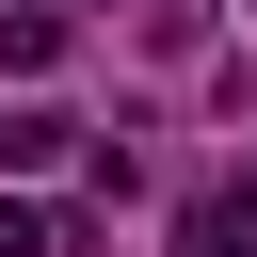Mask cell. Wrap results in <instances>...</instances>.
Wrapping results in <instances>:
<instances>
[{"label": "cell", "mask_w": 257, "mask_h": 257, "mask_svg": "<svg viewBox=\"0 0 257 257\" xmlns=\"http://www.w3.org/2000/svg\"><path fill=\"white\" fill-rule=\"evenodd\" d=\"M64 145H80V128H64V112H48V96H16V112H0V177H48V161H64Z\"/></svg>", "instance_id": "obj_1"}, {"label": "cell", "mask_w": 257, "mask_h": 257, "mask_svg": "<svg viewBox=\"0 0 257 257\" xmlns=\"http://www.w3.org/2000/svg\"><path fill=\"white\" fill-rule=\"evenodd\" d=\"M177 257H257V193H193V225H177Z\"/></svg>", "instance_id": "obj_2"}, {"label": "cell", "mask_w": 257, "mask_h": 257, "mask_svg": "<svg viewBox=\"0 0 257 257\" xmlns=\"http://www.w3.org/2000/svg\"><path fill=\"white\" fill-rule=\"evenodd\" d=\"M0 64H64V0H16L0 16Z\"/></svg>", "instance_id": "obj_3"}, {"label": "cell", "mask_w": 257, "mask_h": 257, "mask_svg": "<svg viewBox=\"0 0 257 257\" xmlns=\"http://www.w3.org/2000/svg\"><path fill=\"white\" fill-rule=\"evenodd\" d=\"M145 48H209V0H145Z\"/></svg>", "instance_id": "obj_4"}, {"label": "cell", "mask_w": 257, "mask_h": 257, "mask_svg": "<svg viewBox=\"0 0 257 257\" xmlns=\"http://www.w3.org/2000/svg\"><path fill=\"white\" fill-rule=\"evenodd\" d=\"M0 257H48V225H32V209H0Z\"/></svg>", "instance_id": "obj_5"}]
</instances>
